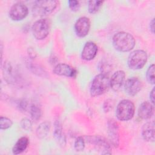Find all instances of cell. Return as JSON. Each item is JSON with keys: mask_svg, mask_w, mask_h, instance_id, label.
I'll return each mask as SVG.
<instances>
[{"mask_svg": "<svg viewBox=\"0 0 155 155\" xmlns=\"http://www.w3.org/2000/svg\"><path fill=\"white\" fill-rule=\"evenodd\" d=\"M125 78V73L123 70H117L113 73L110 79V87L113 90L117 91L122 86Z\"/></svg>", "mask_w": 155, "mask_h": 155, "instance_id": "5bb4252c", "label": "cell"}, {"mask_svg": "<svg viewBox=\"0 0 155 155\" xmlns=\"http://www.w3.org/2000/svg\"><path fill=\"white\" fill-rule=\"evenodd\" d=\"M148 59V56L144 50H136L132 51L128 56L127 64L132 70H139L143 67Z\"/></svg>", "mask_w": 155, "mask_h": 155, "instance_id": "5b68a950", "label": "cell"}, {"mask_svg": "<svg viewBox=\"0 0 155 155\" xmlns=\"http://www.w3.org/2000/svg\"><path fill=\"white\" fill-rule=\"evenodd\" d=\"M13 125L11 119L7 117L1 116L0 117V128L1 130H6L10 128Z\"/></svg>", "mask_w": 155, "mask_h": 155, "instance_id": "d4e9b609", "label": "cell"}, {"mask_svg": "<svg viewBox=\"0 0 155 155\" xmlns=\"http://www.w3.org/2000/svg\"><path fill=\"white\" fill-rule=\"evenodd\" d=\"M146 78L148 83L154 85L155 82L154 78V64H151L148 68L146 73Z\"/></svg>", "mask_w": 155, "mask_h": 155, "instance_id": "cb8c5ba5", "label": "cell"}, {"mask_svg": "<svg viewBox=\"0 0 155 155\" xmlns=\"http://www.w3.org/2000/svg\"><path fill=\"white\" fill-rule=\"evenodd\" d=\"M50 129V124L48 122L41 123L36 128V136L39 139L45 138L48 134Z\"/></svg>", "mask_w": 155, "mask_h": 155, "instance_id": "ffe728a7", "label": "cell"}, {"mask_svg": "<svg viewBox=\"0 0 155 155\" xmlns=\"http://www.w3.org/2000/svg\"><path fill=\"white\" fill-rule=\"evenodd\" d=\"M97 46L95 43L87 42L83 47L81 53V58L87 61L93 59L97 54Z\"/></svg>", "mask_w": 155, "mask_h": 155, "instance_id": "4fadbf2b", "label": "cell"}, {"mask_svg": "<svg viewBox=\"0 0 155 155\" xmlns=\"http://www.w3.org/2000/svg\"><path fill=\"white\" fill-rule=\"evenodd\" d=\"M134 111L135 107L133 102L128 99H124L117 105L116 116L120 121H127L133 118Z\"/></svg>", "mask_w": 155, "mask_h": 155, "instance_id": "3957f363", "label": "cell"}, {"mask_svg": "<svg viewBox=\"0 0 155 155\" xmlns=\"http://www.w3.org/2000/svg\"><path fill=\"white\" fill-rule=\"evenodd\" d=\"M28 54L30 58L31 59H33L36 57V53L35 52V50L33 48H28Z\"/></svg>", "mask_w": 155, "mask_h": 155, "instance_id": "4dcf8cb0", "label": "cell"}, {"mask_svg": "<svg viewBox=\"0 0 155 155\" xmlns=\"http://www.w3.org/2000/svg\"><path fill=\"white\" fill-rule=\"evenodd\" d=\"M114 48L120 52L131 50L135 45V39L132 35L125 31L116 33L112 39Z\"/></svg>", "mask_w": 155, "mask_h": 155, "instance_id": "6da1fadb", "label": "cell"}, {"mask_svg": "<svg viewBox=\"0 0 155 155\" xmlns=\"http://www.w3.org/2000/svg\"><path fill=\"white\" fill-rule=\"evenodd\" d=\"M30 113L31 119L34 121L39 120L42 116V110L41 107L35 104L31 105L30 108Z\"/></svg>", "mask_w": 155, "mask_h": 155, "instance_id": "44dd1931", "label": "cell"}, {"mask_svg": "<svg viewBox=\"0 0 155 155\" xmlns=\"http://www.w3.org/2000/svg\"><path fill=\"white\" fill-rule=\"evenodd\" d=\"M50 22L47 18H42L36 21L31 27L33 36L38 40L45 39L49 34Z\"/></svg>", "mask_w": 155, "mask_h": 155, "instance_id": "8992f818", "label": "cell"}, {"mask_svg": "<svg viewBox=\"0 0 155 155\" xmlns=\"http://www.w3.org/2000/svg\"><path fill=\"white\" fill-rule=\"evenodd\" d=\"M20 125L21 128L25 131H30L32 128V122L28 118H23L21 119Z\"/></svg>", "mask_w": 155, "mask_h": 155, "instance_id": "4316f807", "label": "cell"}, {"mask_svg": "<svg viewBox=\"0 0 155 155\" xmlns=\"http://www.w3.org/2000/svg\"><path fill=\"white\" fill-rule=\"evenodd\" d=\"M28 144H29L28 139L25 136L21 137L17 140L16 143L13 147L12 153L16 155L22 153L27 149Z\"/></svg>", "mask_w": 155, "mask_h": 155, "instance_id": "d6986e66", "label": "cell"}, {"mask_svg": "<svg viewBox=\"0 0 155 155\" xmlns=\"http://www.w3.org/2000/svg\"><path fill=\"white\" fill-rule=\"evenodd\" d=\"M142 84L139 78L132 77L128 79L124 84L125 92L130 96H136L142 89Z\"/></svg>", "mask_w": 155, "mask_h": 155, "instance_id": "8fae6325", "label": "cell"}, {"mask_svg": "<svg viewBox=\"0 0 155 155\" xmlns=\"http://www.w3.org/2000/svg\"><path fill=\"white\" fill-rule=\"evenodd\" d=\"M28 13L27 7L21 2L14 4L9 11V16L13 21H21L24 19Z\"/></svg>", "mask_w": 155, "mask_h": 155, "instance_id": "52a82bcc", "label": "cell"}, {"mask_svg": "<svg viewBox=\"0 0 155 155\" xmlns=\"http://www.w3.org/2000/svg\"><path fill=\"white\" fill-rule=\"evenodd\" d=\"M114 103L113 100L111 99H107L106 100L103 105V110L105 113L109 112L111 110H112L113 107Z\"/></svg>", "mask_w": 155, "mask_h": 155, "instance_id": "f1b7e54d", "label": "cell"}, {"mask_svg": "<svg viewBox=\"0 0 155 155\" xmlns=\"http://www.w3.org/2000/svg\"><path fill=\"white\" fill-rule=\"evenodd\" d=\"M154 113V105L150 102H142L138 109V116L142 119H148L151 117Z\"/></svg>", "mask_w": 155, "mask_h": 155, "instance_id": "9a60e30c", "label": "cell"}, {"mask_svg": "<svg viewBox=\"0 0 155 155\" xmlns=\"http://www.w3.org/2000/svg\"><path fill=\"white\" fill-rule=\"evenodd\" d=\"M68 6L71 11L76 12L79 10L80 8V4L78 1L71 0V1H68Z\"/></svg>", "mask_w": 155, "mask_h": 155, "instance_id": "83f0119b", "label": "cell"}, {"mask_svg": "<svg viewBox=\"0 0 155 155\" xmlns=\"http://www.w3.org/2000/svg\"><path fill=\"white\" fill-rule=\"evenodd\" d=\"M150 28L153 34L154 33V19H152L150 23Z\"/></svg>", "mask_w": 155, "mask_h": 155, "instance_id": "d6a6232c", "label": "cell"}, {"mask_svg": "<svg viewBox=\"0 0 155 155\" xmlns=\"http://www.w3.org/2000/svg\"><path fill=\"white\" fill-rule=\"evenodd\" d=\"M53 73L58 76L74 78L77 74V71L70 65L61 63L55 65L53 69Z\"/></svg>", "mask_w": 155, "mask_h": 155, "instance_id": "7c38bea8", "label": "cell"}, {"mask_svg": "<svg viewBox=\"0 0 155 155\" xmlns=\"http://www.w3.org/2000/svg\"><path fill=\"white\" fill-rule=\"evenodd\" d=\"M142 136L147 142H153L154 141V122H148L144 124L142 128Z\"/></svg>", "mask_w": 155, "mask_h": 155, "instance_id": "2e32d148", "label": "cell"}, {"mask_svg": "<svg viewBox=\"0 0 155 155\" xmlns=\"http://www.w3.org/2000/svg\"><path fill=\"white\" fill-rule=\"evenodd\" d=\"M108 134L110 142L114 147H118L119 145V125L117 122L111 119L108 121L107 123Z\"/></svg>", "mask_w": 155, "mask_h": 155, "instance_id": "9c48e42d", "label": "cell"}, {"mask_svg": "<svg viewBox=\"0 0 155 155\" xmlns=\"http://www.w3.org/2000/svg\"><path fill=\"white\" fill-rule=\"evenodd\" d=\"M30 70H31V71L35 73V74L38 75V76L40 77H48V75L47 74V72L44 70V69H43L42 68L40 67L39 65H35L33 64H31L29 66Z\"/></svg>", "mask_w": 155, "mask_h": 155, "instance_id": "603a6c76", "label": "cell"}, {"mask_svg": "<svg viewBox=\"0 0 155 155\" xmlns=\"http://www.w3.org/2000/svg\"><path fill=\"white\" fill-rule=\"evenodd\" d=\"M104 1L91 0L88 2V10L91 14H94L99 11Z\"/></svg>", "mask_w": 155, "mask_h": 155, "instance_id": "7402d4cb", "label": "cell"}, {"mask_svg": "<svg viewBox=\"0 0 155 155\" xmlns=\"http://www.w3.org/2000/svg\"><path fill=\"white\" fill-rule=\"evenodd\" d=\"M18 107L21 111H26L27 108V102L25 100H21L18 103Z\"/></svg>", "mask_w": 155, "mask_h": 155, "instance_id": "f546056e", "label": "cell"}, {"mask_svg": "<svg viewBox=\"0 0 155 155\" xmlns=\"http://www.w3.org/2000/svg\"><path fill=\"white\" fill-rule=\"evenodd\" d=\"M90 28V21L87 17L79 18L74 24V30L76 35L80 38L86 36Z\"/></svg>", "mask_w": 155, "mask_h": 155, "instance_id": "30bf717a", "label": "cell"}, {"mask_svg": "<svg viewBox=\"0 0 155 155\" xmlns=\"http://www.w3.org/2000/svg\"><path fill=\"white\" fill-rule=\"evenodd\" d=\"M150 102L154 105V88H153L150 93Z\"/></svg>", "mask_w": 155, "mask_h": 155, "instance_id": "1f68e13d", "label": "cell"}, {"mask_svg": "<svg viewBox=\"0 0 155 155\" xmlns=\"http://www.w3.org/2000/svg\"><path fill=\"white\" fill-rule=\"evenodd\" d=\"M74 148L76 151H82L85 148V140L82 136L78 137L74 143Z\"/></svg>", "mask_w": 155, "mask_h": 155, "instance_id": "484cf974", "label": "cell"}, {"mask_svg": "<svg viewBox=\"0 0 155 155\" xmlns=\"http://www.w3.org/2000/svg\"><path fill=\"white\" fill-rule=\"evenodd\" d=\"M53 136L55 140L61 147H64L66 143L65 136L62 131L61 122L59 120H56L54 122Z\"/></svg>", "mask_w": 155, "mask_h": 155, "instance_id": "ac0fdd59", "label": "cell"}, {"mask_svg": "<svg viewBox=\"0 0 155 155\" xmlns=\"http://www.w3.org/2000/svg\"><path fill=\"white\" fill-rule=\"evenodd\" d=\"M110 87V79L105 73H101L96 75L93 79L90 93L92 97L102 95L106 93Z\"/></svg>", "mask_w": 155, "mask_h": 155, "instance_id": "7a4b0ae2", "label": "cell"}, {"mask_svg": "<svg viewBox=\"0 0 155 155\" xmlns=\"http://www.w3.org/2000/svg\"><path fill=\"white\" fill-rule=\"evenodd\" d=\"M57 5L58 1L54 0L36 1L32 7V12L38 16L48 15L55 10Z\"/></svg>", "mask_w": 155, "mask_h": 155, "instance_id": "277c9868", "label": "cell"}, {"mask_svg": "<svg viewBox=\"0 0 155 155\" xmlns=\"http://www.w3.org/2000/svg\"><path fill=\"white\" fill-rule=\"evenodd\" d=\"M2 73L5 81L9 83L13 84L16 82V72L14 71L13 67L10 62L5 61L2 67Z\"/></svg>", "mask_w": 155, "mask_h": 155, "instance_id": "e0dca14e", "label": "cell"}, {"mask_svg": "<svg viewBox=\"0 0 155 155\" xmlns=\"http://www.w3.org/2000/svg\"><path fill=\"white\" fill-rule=\"evenodd\" d=\"M87 140L88 142L94 145L101 154H111L110 144L103 136L99 135L88 136L87 137Z\"/></svg>", "mask_w": 155, "mask_h": 155, "instance_id": "ba28073f", "label": "cell"}]
</instances>
